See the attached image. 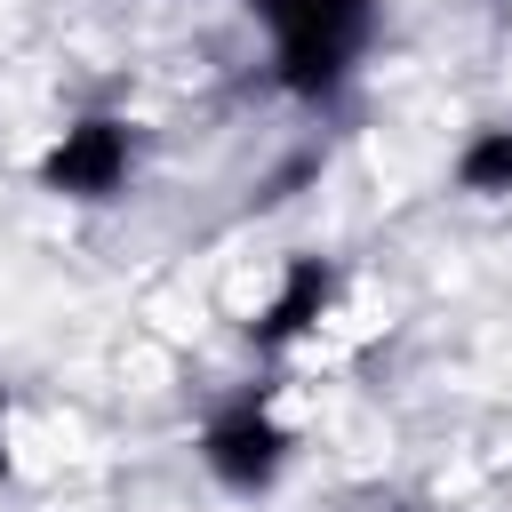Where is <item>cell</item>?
<instances>
[{"label": "cell", "instance_id": "cell-3", "mask_svg": "<svg viewBox=\"0 0 512 512\" xmlns=\"http://www.w3.org/2000/svg\"><path fill=\"white\" fill-rule=\"evenodd\" d=\"M128 176H136V128L120 120V112H80V120H64L56 128V144L40 152V168H32V184L48 192V200H120L128 192Z\"/></svg>", "mask_w": 512, "mask_h": 512}, {"label": "cell", "instance_id": "cell-4", "mask_svg": "<svg viewBox=\"0 0 512 512\" xmlns=\"http://www.w3.org/2000/svg\"><path fill=\"white\" fill-rule=\"evenodd\" d=\"M328 304H336V264H328V256H288V264H280V288H272L264 312L248 320V344H256L264 360H280V352H296V344L328 320Z\"/></svg>", "mask_w": 512, "mask_h": 512}, {"label": "cell", "instance_id": "cell-5", "mask_svg": "<svg viewBox=\"0 0 512 512\" xmlns=\"http://www.w3.org/2000/svg\"><path fill=\"white\" fill-rule=\"evenodd\" d=\"M456 192L472 200H512V120H480L456 144Z\"/></svg>", "mask_w": 512, "mask_h": 512}, {"label": "cell", "instance_id": "cell-2", "mask_svg": "<svg viewBox=\"0 0 512 512\" xmlns=\"http://www.w3.org/2000/svg\"><path fill=\"white\" fill-rule=\"evenodd\" d=\"M288 456H296V432L280 424V408H272L264 384L216 400L208 424H200V464H208V480L232 488V496H264V488L288 472Z\"/></svg>", "mask_w": 512, "mask_h": 512}, {"label": "cell", "instance_id": "cell-1", "mask_svg": "<svg viewBox=\"0 0 512 512\" xmlns=\"http://www.w3.org/2000/svg\"><path fill=\"white\" fill-rule=\"evenodd\" d=\"M248 16L272 32V80L296 104L344 96L376 40V0H248Z\"/></svg>", "mask_w": 512, "mask_h": 512}, {"label": "cell", "instance_id": "cell-6", "mask_svg": "<svg viewBox=\"0 0 512 512\" xmlns=\"http://www.w3.org/2000/svg\"><path fill=\"white\" fill-rule=\"evenodd\" d=\"M0 480H8V392H0Z\"/></svg>", "mask_w": 512, "mask_h": 512}]
</instances>
